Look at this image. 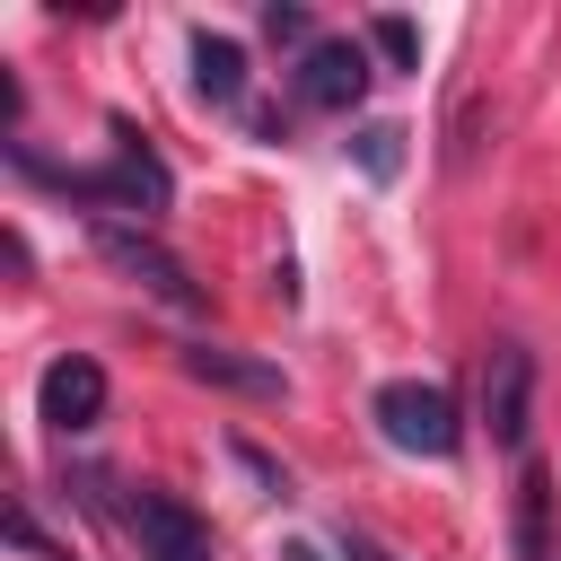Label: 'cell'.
<instances>
[{"instance_id": "obj_1", "label": "cell", "mask_w": 561, "mask_h": 561, "mask_svg": "<svg viewBox=\"0 0 561 561\" xmlns=\"http://www.w3.org/2000/svg\"><path fill=\"white\" fill-rule=\"evenodd\" d=\"M368 421H377L386 447H403V456H456V403H447V386H430V377L377 386Z\"/></svg>"}, {"instance_id": "obj_2", "label": "cell", "mask_w": 561, "mask_h": 561, "mask_svg": "<svg viewBox=\"0 0 561 561\" xmlns=\"http://www.w3.org/2000/svg\"><path fill=\"white\" fill-rule=\"evenodd\" d=\"M368 44L359 35H316L307 53H298V105H316V114H351L359 96H368Z\"/></svg>"}, {"instance_id": "obj_3", "label": "cell", "mask_w": 561, "mask_h": 561, "mask_svg": "<svg viewBox=\"0 0 561 561\" xmlns=\"http://www.w3.org/2000/svg\"><path fill=\"white\" fill-rule=\"evenodd\" d=\"M96 254L123 272V280H140L149 298H167V307H202V280L158 245V237H140V228H123V219H96Z\"/></svg>"}, {"instance_id": "obj_4", "label": "cell", "mask_w": 561, "mask_h": 561, "mask_svg": "<svg viewBox=\"0 0 561 561\" xmlns=\"http://www.w3.org/2000/svg\"><path fill=\"white\" fill-rule=\"evenodd\" d=\"M482 421H491V447H526V421H535V351L526 342H491V359H482Z\"/></svg>"}, {"instance_id": "obj_5", "label": "cell", "mask_w": 561, "mask_h": 561, "mask_svg": "<svg viewBox=\"0 0 561 561\" xmlns=\"http://www.w3.org/2000/svg\"><path fill=\"white\" fill-rule=\"evenodd\" d=\"M35 412H44L61 438L96 430V421H105V368H96L88 351H61V359L44 368V386H35Z\"/></svg>"}, {"instance_id": "obj_6", "label": "cell", "mask_w": 561, "mask_h": 561, "mask_svg": "<svg viewBox=\"0 0 561 561\" xmlns=\"http://www.w3.org/2000/svg\"><path fill=\"white\" fill-rule=\"evenodd\" d=\"M131 535L149 561H210V526L167 491H131Z\"/></svg>"}, {"instance_id": "obj_7", "label": "cell", "mask_w": 561, "mask_h": 561, "mask_svg": "<svg viewBox=\"0 0 561 561\" xmlns=\"http://www.w3.org/2000/svg\"><path fill=\"white\" fill-rule=\"evenodd\" d=\"M193 88H202L210 105H237V96H245V44H228V35H193Z\"/></svg>"}, {"instance_id": "obj_8", "label": "cell", "mask_w": 561, "mask_h": 561, "mask_svg": "<svg viewBox=\"0 0 561 561\" xmlns=\"http://www.w3.org/2000/svg\"><path fill=\"white\" fill-rule=\"evenodd\" d=\"M184 377H202V386H237V394H280V368L237 359V351H210V342L184 351Z\"/></svg>"}, {"instance_id": "obj_9", "label": "cell", "mask_w": 561, "mask_h": 561, "mask_svg": "<svg viewBox=\"0 0 561 561\" xmlns=\"http://www.w3.org/2000/svg\"><path fill=\"white\" fill-rule=\"evenodd\" d=\"M517 561H552V473H517Z\"/></svg>"}, {"instance_id": "obj_10", "label": "cell", "mask_w": 561, "mask_h": 561, "mask_svg": "<svg viewBox=\"0 0 561 561\" xmlns=\"http://www.w3.org/2000/svg\"><path fill=\"white\" fill-rule=\"evenodd\" d=\"M351 158H359V167L386 184V175L403 167V131H394V123H359V131H351Z\"/></svg>"}, {"instance_id": "obj_11", "label": "cell", "mask_w": 561, "mask_h": 561, "mask_svg": "<svg viewBox=\"0 0 561 561\" xmlns=\"http://www.w3.org/2000/svg\"><path fill=\"white\" fill-rule=\"evenodd\" d=\"M368 44H377L394 70H421V26H412V18H377V26H368Z\"/></svg>"}, {"instance_id": "obj_12", "label": "cell", "mask_w": 561, "mask_h": 561, "mask_svg": "<svg viewBox=\"0 0 561 561\" xmlns=\"http://www.w3.org/2000/svg\"><path fill=\"white\" fill-rule=\"evenodd\" d=\"M263 35H272V44H307V9L272 0V9H263Z\"/></svg>"}, {"instance_id": "obj_13", "label": "cell", "mask_w": 561, "mask_h": 561, "mask_svg": "<svg viewBox=\"0 0 561 561\" xmlns=\"http://www.w3.org/2000/svg\"><path fill=\"white\" fill-rule=\"evenodd\" d=\"M342 543H351V561H394V552H377L368 535H342Z\"/></svg>"}]
</instances>
